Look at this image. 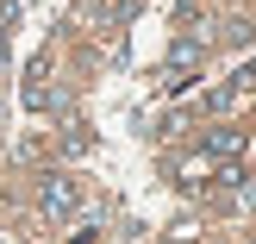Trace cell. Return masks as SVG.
<instances>
[{
  "instance_id": "2",
  "label": "cell",
  "mask_w": 256,
  "mask_h": 244,
  "mask_svg": "<svg viewBox=\"0 0 256 244\" xmlns=\"http://www.w3.org/2000/svg\"><path fill=\"white\" fill-rule=\"evenodd\" d=\"M206 150H212V157H238V150H244V132H212Z\"/></svg>"
},
{
  "instance_id": "1",
  "label": "cell",
  "mask_w": 256,
  "mask_h": 244,
  "mask_svg": "<svg viewBox=\"0 0 256 244\" xmlns=\"http://www.w3.org/2000/svg\"><path fill=\"white\" fill-rule=\"evenodd\" d=\"M75 194H82V188H75L69 175H44V188H38V207H44V219H62V213L75 207Z\"/></svg>"
},
{
  "instance_id": "3",
  "label": "cell",
  "mask_w": 256,
  "mask_h": 244,
  "mask_svg": "<svg viewBox=\"0 0 256 244\" xmlns=\"http://www.w3.org/2000/svg\"><path fill=\"white\" fill-rule=\"evenodd\" d=\"M169 63H175V69H188V63H200V38H182V44L169 50Z\"/></svg>"
}]
</instances>
